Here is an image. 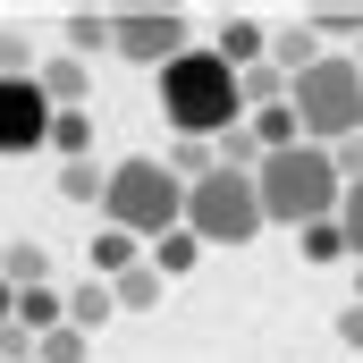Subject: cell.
<instances>
[{"mask_svg": "<svg viewBox=\"0 0 363 363\" xmlns=\"http://www.w3.org/2000/svg\"><path fill=\"white\" fill-rule=\"evenodd\" d=\"M152 85H161V118L194 144H220L228 127H245V85L220 51H178Z\"/></svg>", "mask_w": 363, "mask_h": 363, "instance_id": "cell-1", "label": "cell"}, {"mask_svg": "<svg viewBox=\"0 0 363 363\" xmlns=\"http://www.w3.org/2000/svg\"><path fill=\"white\" fill-rule=\"evenodd\" d=\"M262 220L271 228H313V220H338V203H347V178H338V161H330V144H296V152H271L262 169Z\"/></svg>", "mask_w": 363, "mask_h": 363, "instance_id": "cell-2", "label": "cell"}, {"mask_svg": "<svg viewBox=\"0 0 363 363\" xmlns=\"http://www.w3.org/2000/svg\"><path fill=\"white\" fill-rule=\"evenodd\" d=\"M101 228H127V237H169L186 228V186L169 178V161H152V152H127V161H110V186H101Z\"/></svg>", "mask_w": 363, "mask_h": 363, "instance_id": "cell-3", "label": "cell"}, {"mask_svg": "<svg viewBox=\"0 0 363 363\" xmlns=\"http://www.w3.org/2000/svg\"><path fill=\"white\" fill-rule=\"evenodd\" d=\"M287 110H296L304 144H347V135H363V60L355 51H321L287 85Z\"/></svg>", "mask_w": 363, "mask_h": 363, "instance_id": "cell-4", "label": "cell"}, {"mask_svg": "<svg viewBox=\"0 0 363 363\" xmlns=\"http://www.w3.org/2000/svg\"><path fill=\"white\" fill-rule=\"evenodd\" d=\"M186 228L203 245H254L271 220H262V186L237 178V169H211L203 186H186Z\"/></svg>", "mask_w": 363, "mask_h": 363, "instance_id": "cell-5", "label": "cell"}, {"mask_svg": "<svg viewBox=\"0 0 363 363\" xmlns=\"http://www.w3.org/2000/svg\"><path fill=\"white\" fill-rule=\"evenodd\" d=\"M110 51L161 77V68H169L178 51H194V43H186V17H178V9H118V17H110Z\"/></svg>", "mask_w": 363, "mask_h": 363, "instance_id": "cell-6", "label": "cell"}, {"mask_svg": "<svg viewBox=\"0 0 363 363\" xmlns=\"http://www.w3.org/2000/svg\"><path fill=\"white\" fill-rule=\"evenodd\" d=\"M51 93L43 77H0V161H17V152H43L51 144Z\"/></svg>", "mask_w": 363, "mask_h": 363, "instance_id": "cell-7", "label": "cell"}, {"mask_svg": "<svg viewBox=\"0 0 363 363\" xmlns=\"http://www.w3.org/2000/svg\"><path fill=\"white\" fill-rule=\"evenodd\" d=\"M85 262H93V279H127L135 262H144V237H127V228H93Z\"/></svg>", "mask_w": 363, "mask_h": 363, "instance_id": "cell-8", "label": "cell"}, {"mask_svg": "<svg viewBox=\"0 0 363 363\" xmlns=\"http://www.w3.org/2000/svg\"><path fill=\"white\" fill-rule=\"evenodd\" d=\"M211 51H220V60H228V68H237V77H245V68H262V60H271V34H262V26H254V17H228V26H220V43H211Z\"/></svg>", "mask_w": 363, "mask_h": 363, "instance_id": "cell-9", "label": "cell"}, {"mask_svg": "<svg viewBox=\"0 0 363 363\" xmlns=\"http://www.w3.org/2000/svg\"><path fill=\"white\" fill-rule=\"evenodd\" d=\"M313 60H321V34H313V26H279V34H271V68L287 77V85H296Z\"/></svg>", "mask_w": 363, "mask_h": 363, "instance_id": "cell-10", "label": "cell"}, {"mask_svg": "<svg viewBox=\"0 0 363 363\" xmlns=\"http://www.w3.org/2000/svg\"><path fill=\"white\" fill-rule=\"evenodd\" d=\"M144 262H152L161 279H186L194 262H203V237H194V228H169V237H152V245H144Z\"/></svg>", "mask_w": 363, "mask_h": 363, "instance_id": "cell-11", "label": "cell"}, {"mask_svg": "<svg viewBox=\"0 0 363 363\" xmlns=\"http://www.w3.org/2000/svg\"><path fill=\"white\" fill-rule=\"evenodd\" d=\"M0 279H9L17 296H34V287H51V262H43V245H34V237H17V245H9V262H0Z\"/></svg>", "mask_w": 363, "mask_h": 363, "instance_id": "cell-12", "label": "cell"}, {"mask_svg": "<svg viewBox=\"0 0 363 363\" xmlns=\"http://www.w3.org/2000/svg\"><path fill=\"white\" fill-rule=\"evenodd\" d=\"M110 313H118V296H110V279H85V287H77V296H68V330H101V321H110Z\"/></svg>", "mask_w": 363, "mask_h": 363, "instance_id": "cell-13", "label": "cell"}, {"mask_svg": "<svg viewBox=\"0 0 363 363\" xmlns=\"http://www.w3.org/2000/svg\"><path fill=\"white\" fill-rule=\"evenodd\" d=\"M43 93L51 110H85V60H43Z\"/></svg>", "mask_w": 363, "mask_h": 363, "instance_id": "cell-14", "label": "cell"}, {"mask_svg": "<svg viewBox=\"0 0 363 363\" xmlns=\"http://www.w3.org/2000/svg\"><path fill=\"white\" fill-rule=\"evenodd\" d=\"M51 152L60 161H93V110H60L51 118Z\"/></svg>", "mask_w": 363, "mask_h": 363, "instance_id": "cell-15", "label": "cell"}, {"mask_svg": "<svg viewBox=\"0 0 363 363\" xmlns=\"http://www.w3.org/2000/svg\"><path fill=\"white\" fill-rule=\"evenodd\" d=\"M110 296H118V313H152V304H161V271L135 262L127 279H110Z\"/></svg>", "mask_w": 363, "mask_h": 363, "instance_id": "cell-16", "label": "cell"}, {"mask_svg": "<svg viewBox=\"0 0 363 363\" xmlns=\"http://www.w3.org/2000/svg\"><path fill=\"white\" fill-rule=\"evenodd\" d=\"M93 51H110V17L101 9H77L68 17V60H93Z\"/></svg>", "mask_w": 363, "mask_h": 363, "instance_id": "cell-17", "label": "cell"}, {"mask_svg": "<svg viewBox=\"0 0 363 363\" xmlns=\"http://www.w3.org/2000/svg\"><path fill=\"white\" fill-rule=\"evenodd\" d=\"M101 186H110V169H93V161H60V194H68V203H101Z\"/></svg>", "mask_w": 363, "mask_h": 363, "instance_id": "cell-18", "label": "cell"}, {"mask_svg": "<svg viewBox=\"0 0 363 363\" xmlns=\"http://www.w3.org/2000/svg\"><path fill=\"white\" fill-rule=\"evenodd\" d=\"M296 245H304V262H338L347 254V228L338 220H313V228H296Z\"/></svg>", "mask_w": 363, "mask_h": 363, "instance_id": "cell-19", "label": "cell"}, {"mask_svg": "<svg viewBox=\"0 0 363 363\" xmlns=\"http://www.w3.org/2000/svg\"><path fill=\"white\" fill-rule=\"evenodd\" d=\"M0 77H43V60H34L26 34H0Z\"/></svg>", "mask_w": 363, "mask_h": 363, "instance_id": "cell-20", "label": "cell"}, {"mask_svg": "<svg viewBox=\"0 0 363 363\" xmlns=\"http://www.w3.org/2000/svg\"><path fill=\"white\" fill-rule=\"evenodd\" d=\"M34 363H85V330H51V338L34 347Z\"/></svg>", "mask_w": 363, "mask_h": 363, "instance_id": "cell-21", "label": "cell"}, {"mask_svg": "<svg viewBox=\"0 0 363 363\" xmlns=\"http://www.w3.org/2000/svg\"><path fill=\"white\" fill-rule=\"evenodd\" d=\"M338 228H347V254L363 262V186H347V203H338Z\"/></svg>", "mask_w": 363, "mask_h": 363, "instance_id": "cell-22", "label": "cell"}, {"mask_svg": "<svg viewBox=\"0 0 363 363\" xmlns=\"http://www.w3.org/2000/svg\"><path fill=\"white\" fill-rule=\"evenodd\" d=\"M304 26H313V34H355L363 43V9H321V17H304Z\"/></svg>", "mask_w": 363, "mask_h": 363, "instance_id": "cell-23", "label": "cell"}, {"mask_svg": "<svg viewBox=\"0 0 363 363\" xmlns=\"http://www.w3.org/2000/svg\"><path fill=\"white\" fill-rule=\"evenodd\" d=\"M330 161H338V178L363 186V135H347V144H330Z\"/></svg>", "mask_w": 363, "mask_h": 363, "instance_id": "cell-24", "label": "cell"}, {"mask_svg": "<svg viewBox=\"0 0 363 363\" xmlns=\"http://www.w3.org/2000/svg\"><path fill=\"white\" fill-rule=\"evenodd\" d=\"M0 363H34V338H26L17 321H0Z\"/></svg>", "mask_w": 363, "mask_h": 363, "instance_id": "cell-25", "label": "cell"}, {"mask_svg": "<svg viewBox=\"0 0 363 363\" xmlns=\"http://www.w3.org/2000/svg\"><path fill=\"white\" fill-rule=\"evenodd\" d=\"M338 338H347V347L363 355V304H347V313H338Z\"/></svg>", "mask_w": 363, "mask_h": 363, "instance_id": "cell-26", "label": "cell"}, {"mask_svg": "<svg viewBox=\"0 0 363 363\" xmlns=\"http://www.w3.org/2000/svg\"><path fill=\"white\" fill-rule=\"evenodd\" d=\"M0 321H17V287L9 279H0Z\"/></svg>", "mask_w": 363, "mask_h": 363, "instance_id": "cell-27", "label": "cell"}, {"mask_svg": "<svg viewBox=\"0 0 363 363\" xmlns=\"http://www.w3.org/2000/svg\"><path fill=\"white\" fill-rule=\"evenodd\" d=\"M355 304H363V262H355Z\"/></svg>", "mask_w": 363, "mask_h": 363, "instance_id": "cell-28", "label": "cell"}, {"mask_svg": "<svg viewBox=\"0 0 363 363\" xmlns=\"http://www.w3.org/2000/svg\"><path fill=\"white\" fill-rule=\"evenodd\" d=\"M0 262H9V237H0Z\"/></svg>", "mask_w": 363, "mask_h": 363, "instance_id": "cell-29", "label": "cell"}]
</instances>
